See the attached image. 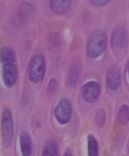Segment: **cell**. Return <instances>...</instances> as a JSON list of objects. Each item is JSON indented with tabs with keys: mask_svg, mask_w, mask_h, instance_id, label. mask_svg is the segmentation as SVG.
I'll list each match as a JSON object with an SVG mask.
<instances>
[{
	"mask_svg": "<svg viewBox=\"0 0 129 156\" xmlns=\"http://www.w3.org/2000/svg\"><path fill=\"white\" fill-rule=\"evenodd\" d=\"M107 37L105 31L102 29H97L91 34L88 40L87 55L90 58L96 59L100 57L106 49Z\"/></svg>",
	"mask_w": 129,
	"mask_h": 156,
	"instance_id": "obj_1",
	"label": "cell"
},
{
	"mask_svg": "<svg viewBox=\"0 0 129 156\" xmlns=\"http://www.w3.org/2000/svg\"><path fill=\"white\" fill-rule=\"evenodd\" d=\"M111 46L117 57L122 58L126 55L128 46V36L123 26H117L111 35Z\"/></svg>",
	"mask_w": 129,
	"mask_h": 156,
	"instance_id": "obj_2",
	"label": "cell"
},
{
	"mask_svg": "<svg viewBox=\"0 0 129 156\" xmlns=\"http://www.w3.org/2000/svg\"><path fill=\"white\" fill-rule=\"evenodd\" d=\"M46 71V63L41 54L34 55L28 65V79L33 84H38L42 82Z\"/></svg>",
	"mask_w": 129,
	"mask_h": 156,
	"instance_id": "obj_3",
	"label": "cell"
},
{
	"mask_svg": "<svg viewBox=\"0 0 129 156\" xmlns=\"http://www.w3.org/2000/svg\"><path fill=\"white\" fill-rule=\"evenodd\" d=\"M2 137L4 146L6 148L11 147L14 139V126L12 113L8 108L3 110L1 121Z\"/></svg>",
	"mask_w": 129,
	"mask_h": 156,
	"instance_id": "obj_4",
	"label": "cell"
},
{
	"mask_svg": "<svg viewBox=\"0 0 129 156\" xmlns=\"http://www.w3.org/2000/svg\"><path fill=\"white\" fill-rule=\"evenodd\" d=\"M54 117L60 125H65L71 119L72 105L67 98H62L59 101L55 109Z\"/></svg>",
	"mask_w": 129,
	"mask_h": 156,
	"instance_id": "obj_5",
	"label": "cell"
},
{
	"mask_svg": "<svg viewBox=\"0 0 129 156\" xmlns=\"http://www.w3.org/2000/svg\"><path fill=\"white\" fill-rule=\"evenodd\" d=\"M101 87L100 84L96 81L86 82L81 89L82 99L88 104H93L98 100L100 95Z\"/></svg>",
	"mask_w": 129,
	"mask_h": 156,
	"instance_id": "obj_6",
	"label": "cell"
},
{
	"mask_svg": "<svg viewBox=\"0 0 129 156\" xmlns=\"http://www.w3.org/2000/svg\"><path fill=\"white\" fill-rule=\"evenodd\" d=\"M35 14V8L31 3L24 2L19 5V9L13 18L14 25L17 27H22L30 18H32Z\"/></svg>",
	"mask_w": 129,
	"mask_h": 156,
	"instance_id": "obj_7",
	"label": "cell"
},
{
	"mask_svg": "<svg viewBox=\"0 0 129 156\" xmlns=\"http://www.w3.org/2000/svg\"><path fill=\"white\" fill-rule=\"evenodd\" d=\"M17 67L14 64H2V76L5 86L8 88L14 87L17 81Z\"/></svg>",
	"mask_w": 129,
	"mask_h": 156,
	"instance_id": "obj_8",
	"label": "cell"
},
{
	"mask_svg": "<svg viewBox=\"0 0 129 156\" xmlns=\"http://www.w3.org/2000/svg\"><path fill=\"white\" fill-rule=\"evenodd\" d=\"M122 77L120 68L117 66H111L108 68L105 77V82L108 88L115 91L120 88L121 85Z\"/></svg>",
	"mask_w": 129,
	"mask_h": 156,
	"instance_id": "obj_9",
	"label": "cell"
},
{
	"mask_svg": "<svg viewBox=\"0 0 129 156\" xmlns=\"http://www.w3.org/2000/svg\"><path fill=\"white\" fill-rule=\"evenodd\" d=\"M20 150L22 156H31L33 152L32 140L30 134L26 131H23L19 135Z\"/></svg>",
	"mask_w": 129,
	"mask_h": 156,
	"instance_id": "obj_10",
	"label": "cell"
},
{
	"mask_svg": "<svg viewBox=\"0 0 129 156\" xmlns=\"http://www.w3.org/2000/svg\"><path fill=\"white\" fill-rule=\"evenodd\" d=\"M71 1L69 0H52L49 2L51 11L57 14H66L71 6Z\"/></svg>",
	"mask_w": 129,
	"mask_h": 156,
	"instance_id": "obj_11",
	"label": "cell"
},
{
	"mask_svg": "<svg viewBox=\"0 0 129 156\" xmlns=\"http://www.w3.org/2000/svg\"><path fill=\"white\" fill-rule=\"evenodd\" d=\"M42 156H59L58 144L54 139L49 138L45 143L42 148Z\"/></svg>",
	"mask_w": 129,
	"mask_h": 156,
	"instance_id": "obj_12",
	"label": "cell"
},
{
	"mask_svg": "<svg viewBox=\"0 0 129 156\" xmlns=\"http://www.w3.org/2000/svg\"><path fill=\"white\" fill-rule=\"evenodd\" d=\"M1 62L2 64H14L16 62V53L11 47L5 46L1 49Z\"/></svg>",
	"mask_w": 129,
	"mask_h": 156,
	"instance_id": "obj_13",
	"label": "cell"
},
{
	"mask_svg": "<svg viewBox=\"0 0 129 156\" xmlns=\"http://www.w3.org/2000/svg\"><path fill=\"white\" fill-rule=\"evenodd\" d=\"M88 156H99V144L97 138L90 134L87 137Z\"/></svg>",
	"mask_w": 129,
	"mask_h": 156,
	"instance_id": "obj_14",
	"label": "cell"
},
{
	"mask_svg": "<svg viewBox=\"0 0 129 156\" xmlns=\"http://www.w3.org/2000/svg\"><path fill=\"white\" fill-rule=\"evenodd\" d=\"M80 74V66L77 63H74L70 68L68 74V84L71 87H75L79 81Z\"/></svg>",
	"mask_w": 129,
	"mask_h": 156,
	"instance_id": "obj_15",
	"label": "cell"
},
{
	"mask_svg": "<svg viewBox=\"0 0 129 156\" xmlns=\"http://www.w3.org/2000/svg\"><path fill=\"white\" fill-rule=\"evenodd\" d=\"M117 120L122 125H127L129 122V106L122 105L117 113Z\"/></svg>",
	"mask_w": 129,
	"mask_h": 156,
	"instance_id": "obj_16",
	"label": "cell"
},
{
	"mask_svg": "<svg viewBox=\"0 0 129 156\" xmlns=\"http://www.w3.org/2000/svg\"><path fill=\"white\" fill-rule=\"evenodd\" d=\"M61 45V37L59 33H51L49 37V47L52 52H57L59 49Z\"/></svg>",
	"mask_w": 129,
	"mask_h": 156,
	"instance_id": "obj_17",
	"label": "cell"
},
{
	"mask_svg": "<svg viewBox=\"0 0 129 156\" xmlns=\"http://www.w3.org/2000/svg\"><path fill=\"white\" fill-rule=\"evenodd\" d=\"M95 122L99 128H103L106 122V112L105 109L101 108L97 111L95 115Z\"/></svg>",
	"mask_w": 129,
	"mask_h": 156,
	"instance_id": "obj_18",
	"label": "cell"
},
{
	"mask_svg": "<svg viewBox=\"0 0 129 156\" xmlns=\"http://www.w3.org/2000/svg\"><path fill=\"white\" fill-rule=\"evenodd\" d=\"M58 89V82L55 78H51L46 89V94L49 97H53L57 93Z\"/></svg>",
	"mask_w": 129,
	"mask_h": 156,
	"instance_id": "obj_19",
	"label": "cell"
},
{
	"mask_svg": "<svg viewBox=\"0 0 129 156\" xmlns=\"http://www.w3.org/2000/svg\"><path fill=\"white\" fill-rule=\"evenodd\" d=\"M111 2L110 0H91V3L96 7H103Z\"/></svg>",
	"mask_w": 129,
	"mask_h": 156,
	"instance_id": "obj_20",
	"label": "cell"
},
{
	"mask_svg": "<svg viewBox=\"0 0 129 156\" xmlns=\"http://www.w3.org/2000/svg\"><path fill=\"white\" fill-rule=\"evenodd\" d=\"M62 156H73L71 149L70 148L66 149L65 151H64L63 155H62Z\"/></svg>",
	"mask_w": 129,
	"mask_h": 156,
	"instance_id": "obj_21",
	"label": "cell"
},
{
	"mask_svg": "<svg viewBox=\"0 0 129 156\" xmlns=\"http://www.w3.org/2000/svg\"><path fill=\"white\" fill-rule=\"evenodd\" d=\"M127 72H128V79H129V61H128V65H127Z\"/></svg>",
	"mask_w": 129,
	"mask_h": 156,
	"instance_id": "obj_22",
	"label": "cell"
}]
</instances>
